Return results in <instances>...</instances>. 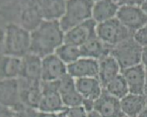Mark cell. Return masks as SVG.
<instances>
[{
  "instance_id": "cell-1",
  "label": "cell",
  "mask_w": 147,
  "mask_h": 117,
  "mask_svg": "<svg viewBox=\"0 0 147 117\" xmlns=\"http://www.w3.org/2000/svg\"><path fill=\"white\" fill-rule=\"evenodd\" d=\"M64 33L59 21H43L30 32V53L42 59L55 54L57 48L64 43Z\"/></svg>"
},
{
  "instance_id": "cell-2",
  "label": "cell",
  "mask_w": 147,
  "mask_h": 117,
  "mask_svg": "<svg viewBox=\"0 0 147 117\" xmlns=\"http://www.w3.org/2000/svg\"><path fill=\"white\" fill-rule=\"evenodd\" d=\"M30 32L15 23L5 27L3 37V54L22 58L30 53Z\"/></svg>"
},
{
  "instance_id": "cell-3",
  "label": "cell",
  "mask_w": 147,
  "mask_h": 117,
  "mask_svg": "<svg viewBox=\"0 0 147 117\" xmlns=\"http://www.w3.org/2000/svg\"><path fill=\"white\" fill-rule=\"evenodd\" d=\"M95 1L90 0L66 1L65 14L60 19L59 24L66 33L73 27L92 18V9Z\"/></svg>"
},
{
  "instance_id": "cell-4",
  "label": "cell",
  "mask_w": 147,
  "mask_h": 117,
  "mask_svg": "<svg viewBox=\"0 0 147 117\" xmlns=\"http://www.w3.org/2000/svg\"><path fill=\"white\" fill-rule=\"evenodd\" d=\"M142 51L143 47L131 37L113 47L110 55L123 70L142 64Z\"/></svg>"
},
{
  "instance_id": "cell-5",
  "label": "cell",
  "mask_w": 147,
  "mask_h": 117,
  "mask_svg": "<svg viewBox=\"0 0 147 117\" xmlns=\"http://www.w3.org/2000/svg\"><path fill=\"white\" fill-rule=\"evenodd\" d=\"M96 35L103 43L114 47L125 39L133 37L134 33L122 25L116 17H114L98 23Z\"/></svg>"
},
{
  "instance_id": "cell-6",
  "label": "cell",
  "mask_w": 147,
  "mask_h": 117,
  "mask_svg": "<svg viewBox=\"0 0 147 117\" xmlns=\"http://www.w3.org/2000/svg\"><path fill=\"white\" fill-rule=\"evenodd\" d=\"M42 98L38 111L58 114L65 108L62 98L59 92L58 80L53 82L41 81Z\"/></svg>"
},
{
  "instance_id": "cell-7",
  "label": "cell",
  "mask_w": 147,
  "mask_h": 117,
  "mask_svg": "<svg viewBox=\"0 0 147 117\" xmlns=\"http://www.w3.org/2000/svg\"><path fill=\"white\" fill-rule=\"evenodd\" d=\"M97 25L92 18L73 27L64 33V43L80 47L90 40L97 38Z\"/></svg>"
},
{
  "instance_id": "cell-8",
  "label": "cell",
  "mask_w": 147,
  "mask_h": 117,
  "mask_svg": "<svg viewBox=\"0 0 147 117\" xmlns=\"http://www.w3.org/2000/svg\"><path fill=\"white\" fill-rule=\"evenodd\" d=\"M116 17L134 33L147 23V15L140 6H119Z\"/></svg>"
},
{
  "instance_id": "cell-9",
  "label": "cell",
  "mask_w": 147,
  "mask_h": 117,
  "mask_svg": "<svg viewBox=\"0 0 147 117\" xmlns=\"http://www.w3.org/2000/svg\"><path fill=\"white\" fill-rule=\"evenodd\" d=\"M20 98L24 106L38 110L42 98L41 81H29L19 78Z\"/></svg>"
},
{
  "instance_id": "cell-10",
  "label": "cell",
  "mask_w": 147,
  "mask_h": 117,
  "mask_svg": "<svg viewBox=\"0 0 147 117\" xmlns=\"http://www.w3.org/2000/svg\"><path fill=\"white\" fill-rule=\"evenodd\" d=\"M1 106L17 110L24 105L20 98V84L19 78L1 80L0 83Z\"/></svg>"
},
{
  "instance_id": "cell-11",
  "label": "cell",
  "mask_w": 147,
  "mask_h": 117,
  "mask_svg": "<svg viewBox=\"0 0 147 117\" xmlns=\"http://www.w3.org/2000/svg\"><path fill=\"white\" fill-rule=\"evenodd\" d=\"M93 110L103 117H124L120 100L103 88L101 96L94 102Z\"/></svg>"
},
{
  "instance_id": "cell-12",
  "label": "cell",
  "mask_w": 147,
  "mask_h": 117,
  "mask_svg": "<svg viewBox=\"0 0 147 117\" xmlns=\"http://www.w3.org/2000/svg\"><path fill=\"white\" fill-rule=\"evenodd\" d=\"M67 74V65L55 54L49 55L42 59L41 81L53 82L59 80Z\"/></svg>"
},
{
  "instance_id": "cell-13",
  "label": "cell",
  "mask_w": 147,
  "mask_h": 117,
  "mask_svg": "<svg viewBox=\"0 0 147 117\" xmlns=\"http://www.w3.org/2000/svg\"><path fill=\"white\" fill-rule=\"evenodd\" d=\"M129 90V93L144 95L145 83V67L142 64L121 70Z\"/></svg>"
},
{
  "instance_id": "cell-14",
  "label": "cell",
  "mask_w": 147,
  "mask_h": 117,
  "mask_svg": "<svg viewBox=\"0 0 147 117\" xmlns=\"http://www.w3.org/2000/svg\"><path fill=\"white\" fill-rule=\"evenodd\" d=\"M67 74L74 79L82 78H98L99 61L93 59L81 57L67 66Z\"/></svg>"
},
{
  "instance_id": "cell-15",
  "label": "cell",
  "mask_w": 147,
  "mask_h": 117,
  "mask_svg": "<svg viewBox=\"0 0 147 117\" xmlns=\"http://www.w3.org/2000/svg\"><path fill=\"white\" fill-rule=\"evenodd\" d=\"M19 25L30 32L40 26L43 19L36 1L28 2L22 8L19 15Z\"/></svg>"
},
{
  "instance_id": "cell-16",
  "label": "cell",
  "mask_w": 147,
  "mask_h": 117,
  "mask_svg": "<svg viewBox=\"0 0 147 117\" xmlns=\"http://www.w3.org/2000/svg\"><path fill=\"white\" fill-rule=\"evenodd\" d=\"M42 59L39 56L28 53L22 58V67L20 77L29 81L42 80Z\"/></svg>"
},
{
  "instance_id": "cell-17",
  "label": "cell",
  "mask_w": 147,
  "mask_h": 117,
  "mask_svg": "<svg viewBox=\"0 0 147 117\" xmlns=\"http://www.w3.org/2000/svg\"><path fill=\"white\" fill-rule=\"evenodd\" d=\"M76 90L84 99L95 102L102 93V87L98 78L89 77L76 79Z\"/></svg>"
},
{
  "instance_id": "cell-18",
  "label": "cell",
  "mask_w": 147,
  "mask_h": 117,
  "mask_svg": "<svg viewBox=\"0 0 147 117\" xmlns=\"http://www.w3.org/2000/svg\"><path fill=\"white\" fill-rule=\"evenodd\" d=\"M112 47L97 37L90 40L80 47L81 57L99 61L110 55Z\"/></svg>"
},
{
  "instance_id": "cell-19",
  "label": "cell",
  "mask_w": 147,
  "mask_h": 117,
  "mask_svg": "<svg viewBox=\"0 0 147 117\" xmlns=\"http://www.w3.org/2000/svg\"><path fill=\"white\" fill-rule=\"evenodd\" d=\"M119 8V6L116 1H96L92 9V19L97 23L109 21L116 17Z\"/></svg>"
},
{
  "instance_id": "cell-20",
  "label": "cell",
  "mask_w": 147,
  "mask_h": 117,
  "mask_svg": "<svg viewBox=\"0 0 147 117\" xmlns=\"http://www.w3.org/2000/svg\"><path fill=\"white\" fill-rule=\"evenodd\" d=\"M43 21H59L65 14L66 1H38Z\"/></svg>"
},
{
  "instance_id": "cell-21",
  "label": "cell",
  "mask_w": 147,
  "mask_h": 117,
  "mask_svg": "<svg viewBox=\"0 0 147 117\" xmlns=\"http://www.w3.org/2000/svg\"><path fill=\"white\" fill-rule=\"evenodd\" d=\"M121 67L117 60L111 55L99 60V70L98 78L103 88L117 75L121 74Z\"/></svg>"
},
{
  "instance_id": "cell-22",
  "label": "cell",
  "mask_w": 147,
  "mask_h": 117,
  "mask_svg": "<svg viewBox=\"0 0 147 117\" xmlns=\"http://www.w3.org/2000/svg\"><path fill=\"white\" fill-rule=\"evenodd\" d=\"M146 102L145 95L129 93L120 100L122 112L128 117H138L145 108Z\"/></svg>"
},
{
  "instance_id": "cell-23",
  "label": "cell",
  "mask_w": 147,
  "mask_h": 117,
  "mask_svg": "<svg viewBox=\"0 0 147 117\" xmlns=\"http://www.w3.org/2000/svg\"><path fill=\"white\" fill-rule=\"evenodd\" d=\"M21 67L22 58L3 55L1 59V79L19 78Z\"/></svg>"
},
{
  "instance_id": "cell-24",
  "label": "cell",
  "mask_w": 147,
  "mask_h": 117,
  "mask_svg": "<svg viewBox=\"0 0 147 117\" xmlns=\"http://www.w3.org/2000/svg\"><path fill=\"white\" fill-rule=\"evenodd\" d=\"M55 54L67 66L82 57L79 47L65 43L57 48Z\"/></svg>"
},
{
  "instance_id": "cell-25",
  "label": "cell",
  "mask_w": 147,
  "mask_h": 117,
  "mask_svg": "<svg viewBox=\"0 0 147 117\" xmlns=\"http://www.w3.org/2000/svg\"><path fill=\"white\" fill-rule=\"evenodd\" d=\"M104 89L110 94L119 100L123 99L129 94L127 83L121 74L110 82Z\"/></svg>"
},
{
  "instance_id": "cell-26",
  "label": "cell",
  "mask_w": 147,
  "mask_h": 117,
  "mask_svg": "<svg viewBox=\"0 0 147 117\" xmlns=\"http://www.w3.org/2000/svg\"><path fill=\"white\" fill-rule=\"evenodd\" d=\"M63 102L66 107H76L82 106L84 98L77 90L61 96Z\"/></svg>"
},
{
  "instance_id": "cell-27",
  "label": "cell",
  "mask_w": 147,
  "mask_h": 117,
  "mask_svg": "<svg viewBox=\"0 0 147 117\" xmlns=\"http://www.w3.org/2000/svg\"><path fill=\"white\" fill-rule=\"evenodd\" d=\"M59 82V92L61 96L69 93L71 91L76 90V79L68 74L63 76L58 80Z\"/></svg>"
},
{
  "instance_id": "cell-28",
  "label": "cell",
  "mask_w": 147,
  "mask_h": 117,
  "mask_svg": "<svg viewBox=\"0 0 147 117\" xmlns=\"http://www.w3.org/2000/svg\"><path fill=\"white\" fill-rule=\"evenodd\" d=\"M58 117H87L88 113L83 106L76 107H65L58 113Z\"/></svg>"
},
{
  "instance_id": "cell-29",
  "label": "cell",
  "mask_w": 147,
  "mask_h": 117,
  "mask_svg": "<svg viewBox=\"0 0 147 117\" xmlns=\"http://www.w3.org/2000/svg\"><path fill=\"white\" fill-rule=\"evenodd\" d=\"M134 38L142 47L147 46V23L134 35Z\"/></svg>"
},
{
  "instance_id": "cell-30",
  "label": "cell",
  "mask_w": 147,
  "mask_h": 117,
  "mask_svg": "<svg viewBox=\"0 0 147 117\" xmlns=\"http://www.w3.org/2000/svg\"><path fill=\"white\" fill-rule=\"evenodd\" d=\"M16 112V117H37L38 110L26 106H22Z\"/></svg>"
},
{
  "instance_id": "cell-31",
  "label": "cell",
  "mask_w": 147,
  "mask_h": 117,
  "mask_svg": "<svg viewBox=\"0 0 147 117\" xmlns=\"http://www.w3.org/2000/svg\"><path fill=\"white\" fill-rule=\"evenodd\" d=\"M0 117H16V112L11 108L1 106Z\"/></svg>"
},
{
  "instance_id": "cell-32",
  "label": "cell",
  "mask_w": 147,
  "mask_h": 117,
  "mask_svg": "<svg viewBox=\"0 0 147 117\" xmlns=\"http://www.w3.org/2000/svg\"><path fill=\"white\" fill-rule=\"evenodd\" d=\"M118 5L119 6H142L144 1H117Z\"/></svg>"
},
{
  "instance_id": "cell-33",
  "label": "cell",
  "mask_w": 147,
  "mask_h": 117,
  "mask_svg": "<svg viewBox=\"0 0 147 117\" xmlns=\"http://www.w3.org/2000/svg\"><path fill=\"white\" fill-rule=\"evenodd\" d=\"M142 64L145 67H147V46L143 47L142 56Z\"/></svg>"
},
{
  "instance_id": "cell-34",
  "label": "cell",
  "mask_w": 147,
  "mask_h": 117,
  "mask_svg": "<svg viewBox=\"0 0 147 117\" xmlns=\"http://www.w3.org/2000/svg\"><path fill=\"white\" fill-rule=\"evenodd\" d=\"M37 117H58V116L56 114H53V113L42 112L38 111Z\"/></svg>"
},
{
  "instance_id": "cell-35",
  "label": "cell",
  "mask_w": 147,
  "mask_h": 117,
  "mask_svg": "<svg viewBox=\"0 0 147 117\" xmlns=\"http://www.w3.org/2000/svg\"><path fill=\"white\" fill-rule=\"evenodd\" d=\"M144 95L147 98V67H145V83Z\"/></svg>"
},
{
  "instance_id": "cell-36",
  "label": "cell",
  "mask_w": 147,
  "mask_h": 117,
  "mask_svg": "<svg viewBox=\"0 0 147 117\" xmlns=\"http://www.w3.org/2000/svg\"><path fill=\"white\" fill-rule=\"evenodd\" d=\"M138 117H147V102L145 108Z\"/></svg>"
},
{
  "instance_id": "cell-37",
  "label": "cell",
  "mask_w": 147,
  "mask_h": 117,
  "mask_svg": "<svg viewBox=\"0 0 147 117\" xmlns=\"http://www.w3.org/2000/svg\"><path fill=\"white\" fill-rule=\"evenodd\" d=\"M142 10L145 12V13L147 15V1H144L141 6Z\"/></svg>"
},
{
  "instance_id": "cell-38",
  "label": "cell",
  "mask_w": 147,
  "mask_h": 117,
  "mask_svg": "<svg viewBox=\"0 0 147 117\" xmlns=\"http://www.w3.org/2000/svg\"><path fill=\"white\" fill-rule=\"evenodd\" d=\"M124 117H128V116H124Z\"/></svg>"
}]
</instances>
